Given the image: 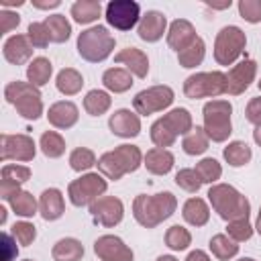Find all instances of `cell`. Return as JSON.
<instances>
[{
  "mask_svg": "<svg viewBox=\"0 0 261 261\" xmlns=\"http://www.w3.org/2000/svg\"><path fill=\"white\" fill-rule=\"evenodd\" d=\"M208 198L212 202V208L220 214V218L232 222L249 216V200L239 194L232 186L218 184L208 190Z\"/></svg>",
  "mask_w": 261,
  "mask_h": 261,
  "instance_id": "cell-2",
  "label": "cell"
},
{
  "mask_svg": "<svg viewBox=\"0 0 261 261\" xmlns=\"http://www.w3.org/2000/svg\"><path fill=\"white\" fill-rule=\"evenodd\" d=\"M82 86H84V80H82V75H80L75 69L67 67V69H61V71H59V75H57V90H59L61 94L71 96V94L80 92Z\"/></svg>",
  "mask_w": 261,
  "mask_h": 261,
  "instance_id": "cell-30",
  "label": "cell"
},
{
  "mask_svg": "<svg viewBox=\"0 0 261 261\" xmlns=\"http://www.w3.org/2000/svg\"><path fill=\"white\" fill-rule=\"evenodd\" d=\"M208 216H210V210L206 206V202L202 198H190L186 204H184V218L194 224V226H202L208 222Z\"/></svg>",
  "mask_w": 261,
  "mask_h": 261,
  "instance_id": "cell-25",
  "label": "cell"
},
{
  "mask_svg": "<svg viewBox=\"0 0 261 261\" xmlns=\"http://www.w3.org/2000/svg\"><path fill=\"white\" fill-rule=\"evenodd\" d=\"M196 171H198V175L202 177L204 184L216 181V179L220 177V173H222L220 163H218L216 159H202V161L196 165Z\"/></svg>",
  "mask_w": 261,
  "mask_h": 261,
  "instance_id": "cell-40",
  "label": "cell"
},
{
  "mask_svg": "<svg viewBox=\"0 0 261 261\" xmlns=\"http://www.w3.org/2000/svg\"><path fill=\"white\" fill-rule=\"evenodd\" d=\"M141 165V151L135 145H120L98 159L100 171L110 179H120L124 173L135 171Z\"/></svg>",
  "mask_w": 261,
  "mask_h": 261,
  "instance_id": "cell-4",
  "label": "cell"
},
{
  "mask_svg": "<svg viewBox=\"0 0 261 261\" xmlns=\"http://www.w3.org/2000/svg\"><path fill=\"white\" fill-rule=\"evenodd\" d=\"M181 147H184V151L188 155H200V153H204L208 149V135H206V130L200 128V126L192 128V133L186 135Z\"/></svg>",
  "mask_w": 261,
  "mask_h": 261,
  "instance_id": "cell-31",
  "label": "cell"
},
{
  "mask_svg": "<svg viewBox=\"0 0 261 261\" xmlns=\"http://www.w3.org/2000/svg\"><path fill=\"white\" fill-rule=\"evenodd\" d=\"M100 12H102V6L96 0H80L71 6V16L80 24H88V22L96 20L100 16Z\"/></svg>",
  "mask_w": 261,
  "mask_h": 261,
  "instance_id": "cell-27",
  "label": "cell"
},
{
  "mask_svg": "<svg viewBox=\"0 0 261 261\" xmlns=\"http://www.w3.org/2000/svg\"><path fill=\"white\" fill-rule=\"evenodd\" d=\"M245 33L239 27H224L218 37H216V45H214V57L220 65H230L245 49Z\"/></svg>",
  "mask_w": 261,
  "mask_h": 261,
  "instance_id": "cell-8",
  "label": "cell"
},
{
  "mask_svg": "<svg viewBox=\"0 0 261 261\" xmlns=\"http://www.w3.org/2000/svg\"><path fill=\"white\" fill-rule=\"evenodd\" d=\"M84 108L92 116H100V114H104L110 108V96L106 92H102V90H92L84 98Z\"/></svg>",
  "mask_w": 261,
  "mask_h": 261,
  "instance_id": "cell-33",
  "label": "cell"
},
{
  "mask_svg": "<svg viewBox=\"0 0 261 261\" xmlns=\"http://www.w3.org/2000/svg\"><path fill=\"white\" fill-rule=\"evenodd\" d=\"M31 177V169L22 165H4L2 167V179H10L14 184H22Z\"/></svg>",
  "mask_w": 261,
  "mask_h": 261,
  "instance_id": "cell-46",
  "label": "cell"
},
{
  "mask_svg": "<svg viewBox=\"0 0 261 261\" xmlns=\"http://www.w3.org/2000/svg\"><path fill=\"white\" fill-rule=\"evenodd\" d=\"M192 130V116L186 108H175L151 126V139L157 147H169L177 135H188Z\"/></svg>",
  "mask_w": 261,
  "mask_h": 261,
  "instance_id": "cell-3",
  "label": "cell"
},
{
  "mask_svg": "<svg viewBox=\"0 0 261 261\" xmlns=\"http://www.w3.org/2000/svg\"><path fill=\"white\" fill-rule=\"evenodd\" d=\"M114 49V37L106 31V27H92L84 31L77 39V53L86 61H102Z\"/></svg>",
  "mask_w": 261,
  "mask_h": 261,
  "instance_id": "cell-5",
  "label": "cell"
},
{
  "mask_svg": "<svg viewBox=\"0 0 261 261\" xmlns=\"http://www.w3.org/2000/svg\"><path fill=\"white\" fill-rule=\"evenodd\" d=\"M226 92V75L220 71L212 73H194L184 84V94L192 100L204 96H218Z\"/></svg>",
  "mask_w": 261,
  "mask_h": 261,
  "instance_id": "cell-9",
  "label": "cell"
},
{
  "mask_svg": "<svg viewBox=\"0 0 261 261\" xmlns=\"http://www.w3.org/2000/svg\"><path fill=\"white\" fill-rule=\"evenodd\" d=\"M29 41H31L33 47H39V49L47 47L49 41H51L47 24L45 22H31V27H29Z\"/></svg>",
  "mask_w": 261,
  "mask_h": 261,
  "instance_id": "cell-42",
  "label": "cell"
},
{
  "mask_svg": "<svg viewBox=\"0 0 261 261\" xmlns=\"http://www.w3.org/2000/svg\"><path fill=\"white\" fill-rule=\"evenodd\" d=\"M84 255V247L75 239H61L53 247V259L55 261H80Z\"/></svg>",
  "mask_w": 261,
  "mask_h": 261,
  "instance_id": "cell-26",
  "label": "cell"
},
{
  "mask_svg": "<svg viewBox=\"0 0 261 261\" xmlns=\"http://www.w3.org/2000/svg\"><path fill=\"white\" fill-rule=\"evenodd\" d=\"M116 63H124L137 77H145L147 71H149V59L147 55L141 51V49H135V47H126L122 49L116 57H114Z\"/></svg>",
  "mask_w": 261,
  "mask_h": 261,
  "instance_id": "cell-21",
  "label": "cell"
},
{
  "mask_svg": "<svg viewBox=\"0 0 261 261\" xmlns=\"http://www.w3.org/2000/svg\"><path fill=\"white\" fill-rule=\"evenodd\" d=\"M177 59H179V65H184V67H196V65H200L202 59H204V41L198 37L188 49H184V51L177 53Z\"/></svg>",
  "mask_w": 261,
  "mask_h": 261,
  "instance_id": "cell-36",
  "label": "cell"
},
{
  "mask_svg": "<svg viewBox=\"0 0 261 261\" xmlns=\"http://www.w3.org/2000/svg\"><path fill=\"white\" fill-rule=\"evenodd\" d=\"M39 208H41V216L45 220H57L63 214V196H61V192L55 190V188L45 190L41 194Z\"/></svg>",
  "mask_w": 261,
  "mask_h": 261,
  "instance_id": "cell-23",
  "label": "cell"
},
{
  "mask_svg": "<svg viewBox=\"0 0 261 261\" xmlns=\"http://www.w3.org/2000/svg\"><path fill=\"white\" fill-rule=\"evenodd\" d=\"M157 261H177L175 257H171V255H163V257H159Z\"/></svg>",
  "mask_w": 261,
  "mask_h": 261,
  "instance_id": "cell-55",
  "label": "cell"
},
{
  "mask_svg": "<svg viewBox=\"0 0 261 261\" xmlns=\"http://www.w3.org/2000/svg\"><path fill=\"white\" fill-rule=\"evenodd\" d=\"M104 86L110 90V92H126L130 86H133V77L126 69H120V67H112L108 71H104V77H102Z\"/></svg>",
  "mask_w": 261,
  "mask_h": 261,
  "instance_id": "cell-28",
  "label": "cell"
},
{
  "mask_svg": "<svg viewBox=\"0 0 261 261\" xmlns=\"http://www.w3.org/2000/svg\"><path fill=\"white\" fill-rule=\"evenodd\" d=\"M18 22H20L18 14H14V12H8V10H4V12L0 14V33H8L10 29L18 27Z\"/></svg>",
  "mask_w": 261,
  "mask_h": 261,
  "instance_id": "cell-49",
  "label": "cell"
},
{
  "mask_svg": "<svg viewBox=\"0 0 261 261\" xmlns=\"http://www.w3.org/2000/svg\"><path fill=\"white\" fill-rule=\"evenodd\" d=\"M139 4L133 0H112L106 6V20L118 31H128L139 20Z\"/></svg>",
  "mask_w": 261,
  "mask_h": 261,
  "instance_id": "cell-12",
  "label": "cell"
},
{
  "mask_svg": "<svg viewBox=\"0 0 261 261\" xmlns=\"http://www.w3.org/2000/svg\"><path fill=\"white\" fill-rule=\"evenodd\" d=\"M110 128L114 135L118 137H124V139H130V137H137L139 130H141V122H139V116L133 114L130 110H116L112 116H110Z\"/></svg>",
  "mask_w": 261,
  "mask_h": 261,
  "instance_id": "cell-18",
  "label": "cell"
},
{
  "mask_svg": "<svg viewBox=\"0 0 261 261\" xmlns=\"http://www.w3.org/2000/svg\"><path fill=\"white\" fill-rule=\"evenodd\" d=\"M0 4H2V6H14V4H16V6H20V4H22V0H18V2H14V0H0Z\"/></svg>",
  "mask_w": 261,
  "mask_h": 261,
  "instance_id": "cell-53",
  "label": "cell"
},
{
  "mask_svg": "<svg viewBox=\"0 0 261 261\" xmlns=\"http://www.w3.org/2000/svg\"><path fill=\"white\" fill-rule=\"evenodd\" d=\"M96 163V157H94V153L90 151V149H75L71 155H69V165H71V169H75V171H84V169H90L92 165Z\"/></svg>",
  "mask_w": 261,
  "mask_h": 261,
  "instance_id": "cell-43",
  "label": "cell"
},
{
  "mask_svg": "<svg viewBox=\"0 0 261 261\" xmlns=\"http://www.w3.org/2000/svg\"><path fill=\"white\" fill-rule=\"evenodd\" d=\"M228 234H230V239L232 241H247L251 234H253V226L249 224V220L247 218H241V220H232V222H228Z\"/></svg>",
  "mask_w": 261,
  "mask_h": 261,
  "instance_id": "cell-44",
  "label": "cell"
},
{
  "mask_svg": "<svg viewBox=\"0 0 261 261\" xmlns=\"http://www.w3.org/2000/svg\"><path fill=\"white\" fill-rule=\"evenodd\" d=\"M12 234H14V239H18L20 245H31L35 241L37 230H35V226L31 222H16L12 226Z\"/></svg>",
  "mask_w": 261,
  "mask_h": 261,
  "instance_id": "cell-47",
  "label": "cell"
},
{
  "mask_svg": "<svg viewBox=\"0 0 261 261\" xmlns=\"http://www.w3.org/2000/svg\"><path fill=\"white\" fill-rule=\"evenodd\" d=\"M41 149L47 157H59L65 151V141L57 133L49 130V133H43V137H41Z\"/></svg>",
  "mask_w": 261,
  "mask_h": 261,
  "instance_id": "cell-37",
  "label": "cell"
},
{
  "mask_svg": "<svg viewBox=\"0 0 261 261\" xmlns=\"http://www.w3.org/2000/svg\"><path fill=\"white\" fill-rule=\"evenodd\" d=\"M33 4L37 8H55V6H59V0H51V2H37V0H33Z\"/></svg>",
  "mask_w": 261,
  "mask_h": 261,
  "instance_id": "cell-52",
  "label": "cell"
},
{
  "mask_svg": "<svg viewBox=\"0 0 261 261\" xmlns=\"http://www.w3.org/2000/svg\"><path fill=\"white\" fill-rule=\"evenodd\" d=\"M33 55V45L29 41L27 35H14L10 37L6 43H4V57L10 61V63H24L29 57Z\"/></svg>",
  "mask_w": 261,
  "mask_h": 261,
  "instance_id": "cell-20",
  "label": "cell"
},
{
  "mask_svg": "<svg viewBox=\"0 0 261 261\" xmlns=\"http://www.w3.org/2000/svg\"><path fill=\"white\" fill-rule=\"evenodd\" d=\"M230 112H232V106L226 100H212L204 106V130L208 139L216 143L228 139V135L232 133Z\"/></svg>",
  "mask_w": 261,
  "mask_h": 261,
  "instance_id": "cell-7",
  "label": "cell"
},
{
  "mask_svg": "<svg viewBox=\"0 0 261 261\" xmlns=\"http://www.w3.org/2000/svg\"><path fill=\"white\" fill-rule=\"evenodd\" d=\"M186 261H210V257H208L204 251H192Z\"/></svg>",
  "mask_w": 261,
  "mask_h": 261,
  "instance_id": "cell-51",
  "label": "cell"
},
{
  "mask_svg": "<svg viewBox=\"0 0 261 261\" xmlns=\"http://www.w3.org/2000/svg\"><path fill=\"white\" fill-rule=\"evenodd\" d=\"M171 102H173V90L169 86H153L149 90L139 92L133 100V106L139 114H151L167 108Z\"/></svg>",
  "mask_w": 261,
  "mask_h": 261,
  "instance_id": "cell-11",
  "label": "cell"
},
{
  "mask_svg": "<svg viewBox=\"0 0 261 261\" xmlns=\"http://www.w3.org/2000/svg\"><path fill=\"white\" fill-rule=\"evenodd\" d=\"M2 161L6 159H18V161H31L35 157V143L27 135H2Z\"/></svg>",
  "mask_w": 261,
  "mask_h": 261,
  "instance_id": "cell-14",
  "label": "cell"
},
{
  "mask_svg": "<svg viewBox=\"0 0 261 261\" xmlns=\"http://www.w3.org/2000/svg\"><path fill=\"white\" fill-rule=\"evenodd\" d=\"M175 198L173 194L169 192H163V194H155V196H137L135 198V204H133V212H135V218L139 220V224L147 226V228H153L157 226L159 222H163L165 218H169L175 210Z\"/></svg>",
  "mask_w": 261,
  "mask_h": 261,
  "instance_id": "cell-1",
  "label": "cell"
},
{
  "mask_svg": "<svg viewBox=\"0 0 261 261\" xmlns=\"http://www.w3.org/2000/svg\"><path fill=\"white\" fill-rule=\"evenodd\" d=\"M104 192H106V181L98 173L82 175L80 179L69 184V200L73 206H86Z\"/></svg>",
  "mask_w": 261,
  "mask_h": 261,
  "instance_id": "cell-10",
  "label": "cell"
},
{
  "mask_svg": "<svg viewBox=\"0 0 261 261\" xmlns=\"http://www.w3.org/2000/svg\"><path fill=\"white\" fill-rule=\"evenodd\" d=\"M165 24H167V20H165V16L161 12L149 10L139 22V37L143 41H147V43H155V41H159L163 37Z\"/></svg>",
  "mask_w": 261,
  "mask_h": 261,
  "instance_id": "cell-19",
  "label": "cell"
},
{
  "mask_svg": "<svg viewBox=\"0 0 261 261\" xmlns=\"http://www.w3.org/2000/svg\"><path fill=\"white\" fill-rule=\"evenodd\" d=\"M247 118L253 124L261 126V98H253L249 102V106H247Z\"/></svg>",
  "mask_w": 261,
  "mask_h": 261,
  "instance_id": "cell-50",
  "label": "cell"
},
{
  "mask_svg": "<svg viewBox=\"0 0 261 261\" xmlns=\"http://www.w3.org/2000/svg\"><path fill=\"white\" fill-rule=\"evenodd\" d=\"M241 261H255V259H249V257H245V259H241Z\"/></svg>",
  "mask_w": 261,
  "mask_h": 261,
  "instance_id": "cell-58",
  "label": "cell"
},
{
  "mask_svg": "<svg viewBox=\"0 0 261 261\" xmlns=\"http://www.w3.org/2000/svg\"><path fill=\"white\" fill-rule=\"evenodd\" d=\"M255 61H251V59H243L239 65H234L230 71H228V75H226V92L228 94H241V92H245L247 88H249V84L253 82V77H255Z\"/></svg>",
  "mask_w": 261,
  "mask_h": 261,
  "instance_id": "cell-16",
  "label": "cell"
},
{
  "mask_svg": "<svg viewBox=\"0 0 261 261\" xmlns=\"http://www.w3.org/2000/svg\"><path fill=\"white\" fill-rule=\"evenodd\" d=\"M259 90H261V82H259Z\"/></svg>",
  "mask_w": 261,
  "mask_h": 261,
  "instance_id": "cell-59",
  "label": "cell"
},
{
  "mask_svg": "<svg viewBox=\"0 0 261 261\" xmlns=\"http://www.w3.org/2000/svg\"><path fill=\"white\" fill-rule=\"evenodd\" d=\"M94 251L102 261H133V251L112 234L100 237L94 245Z\"/></svg>",
  "mask_w": 261,
  "mask_h": 261,
  "instance_id": "cell-15",
  "label": "cell"
},
{
  "mask_svg": "<svg viewBox=\"0 0 261 261\" xmlns=\"http://www.w3.org/2000/svg\"><path fill=\"white\" fill-rule=\"evenodd\" d=\"M210 251L218 259H230L239 253V245H237V241L228 239L226 234H216L210 241Z\"/></svg>",
  "mask_w": 261,
  "mask_h": 261,
  "instance_id": "cell-34",
  "label": "cell"
},
{
  "mask_svg": "<svg viewBox=\"0 0 261 261\" xmlns=\"http://www.w3.org/2000/svg\"><path fill=\"white\" fill-rule=\"evenodd\" d=\"M49 75H51V61L45 59V57H37L33 59V63L29 65L27 69V77L31 80L33 86H43L49 82Z\"/></svg>",
  "mask_w": 261,
  "mask_h": 261,
  "instance_id": "cell-32",
  "label": "cell"
},
{
  "mask_svg": "<svg viewBox=\"0 0 261 261\" xmlns=\"http://www.w3.org/2000/svg\"><path fill=\"white\" fill-rule=\"evenodd\" d=\"M253 137H255V141H257V143L261 145V126H257V128H255V133H253Z\"/></svg>",
  "mask_w": 261,
  "mask_h": 261,
  "instance_id": "cell-54",
  "label": "cell"
},
{
  "mask_svg": "<svg viewBox=\"0 0 261 261\" xmlns=\"http://www.w3.org/2000/svg\"><path fill=\"white\" fill-rule=\"evenodd\" d=\"M190 241H192L190 232H188L184 226H179V224L171 226V228L167 230V234H165V243H167V247L173 249V251H181V249H186V247L190 245Z\"/></svg>",
  "mask_w": 261,
  "mask_h": 261,
  "instance_id": "cell-38",
  "label": "cell"
},
{
  "mask_svg": "<svg viewBox=\"0 0 261 261\" xmlns=\"http://www.w3.org/2000/svg\"><path fill=\"white\" fill-rule=\"evenodd\" d=\"M12 208L16 214L20 216H33L37 212V204H35V198L29 194V192H18L12 200H10Z\"/></svg>",
  "mask_w": 261,
  "mask_h": 261,
  "instance_id": "cell-39",
  "label": "cell"
},
{
  "mask_svg": "<svg viewBox=\"0 0 261 261\" xmlns=\"http://www.w3.org/2000/svg\"><path fill=\"white\" fill-rule=\"evenodd\" d=\"M196 39H198L196 37V31H194V27L188 20H181L179 18V20H173L171 22L169 33H167V43H169L171 49H175L179 53V51L188 49Z\"/></svg>",
  "mask_w": 261,
  "mask_h": 261,
  "instance_id": "cell-17",
  "label": "cell"
},
{
  "mask_svg": "<svg viewBox=\"0 0 261 261\" xmlns=\"http://www.w3.org/2000/svg\"><path fill=\"white\" fill-rule=\"evenodd\" d=\"M175 184H177L179 188H184L186 192H198L204 181H202V177L198 175L196 169H181V171H177V175H175Z\"/></svg>",
  "mask_w": 261,
  "mask_h": 261,
  "instance_id": "cell-41",
  "label": "cell"
},
{
  "mask_svg": "<svg viewBox=\"0 0 261 261\" xmlns=\"http://www.w3.org/2000/svg\"><path fill=\"white\" fill-rule=\"evenodd\" d=\"M43 22H45V24H47V29H49L51 41H55V43H63V41H67V39H69L71 27H69V22L65 20V16H63V14H51V16H47Z\"/></svg>",
  "mask_w": 261,
  "mask_h": 261,
  "instance_id": "cell-29",
  "label": "cell"
},
{
  "mask_svg": "<svg viewBox=\"0 0 261 261\" xmlns=\"http://www.w3.org/2000/svg\"><path fill=\"white\" fill-rule=\"evenodd\" d=\"M239 12L245 20L259 22L261 20V0H241L239 2Z\"/></svg>",
  "mask_w": 261,
  "mask_h": 261,
  "instance_id": "cell-45",
  "label": "cell"
},
{
  "mask_svg": "<svg viewBox=\"0 0 261 261\" xmlns=\"http://www.w3.org/2000/svg\"><path fill=\"white\" fill-rule=\"evenodd\" d=\"M224 159L232 165V167H241L251 159V149L247 143L243 141H232L226 149H224Z\"/></svg>",
  "mask_w": 261,
  "mask_h": 261,
  "instance_id": "cell-35",
  "label": "cell"
},
{
  "mask_svg": "<svg viewBox=\"0 0 261 261\" xmlns=\"http://www.w3.org/2000/svg\"><path fill=\"white\" fill-rule=\"evenodd\" d=\"M145 165L151 173H157V175H163L167 173L171 167H173V155L167 151V149H161V147H155L151 151H147L145 155Z\"/></svg>",
  "mask_w": 261,
  "mask_h": 261,
  "instance_id": "cell-24",
  "label": "cell"
},
{
  "mask_svg": "<svg viewBox=\"0 0 261 261\" xmlns=\"http://www.w3.org/2000/svg\"><path fill=\"white\" fill-rule=\"evenodd\" d=\"M27 261H33V259H27Z\"/></svg>",
  "mask_w": 261,
  "mask_h": 261,
  "instance_id": "cell-60",
  "label": "cell"
},
{
  "mask_svg": "<svg viewBox=\"0 0 261 261\" xmlns=\"http://www.w3.org/2000/svg\"><path fill=\"white\" fill-rule=\"evenodd\" d=\"M4 96L10 104L16 106V110L24 116V118H39L43 112V104H41V94L37 90V86L33 84H24V82H12L6 86Z\"/></svg>",
  "mask_w": 261,
  "mask_h": 261,
  "instance_id": "cell-6",
  "label": "cell"
},
{
  "mask_svg": "<svg viewBox=\"0 0 261 261\" xmlns=\"http://www.w3.org/2000/svg\"><path fill=\"white\" fill-rule=\"evenodd\" d=\"M90 214H92L96 224L110 228L122 220V202L118 198H112V196L98 198L90 204Z\"/></svg>",
  "mask_w": 261,
  "mask_h": 261,
  "instance_id": "cell-13",
  "label": "cell"
},
{
  "mask_svg": "<svg viewBox=\"0 0 261 261\" xmlns=\"http://www.w3.org/2000/svg\"><path fill=\"white\" fill-rule=\"evenodd\" d=\"M257 232L261 234V212H259V218H257Z\"/></svg>",
  "mask_w": 261,
  "mask_h": 261,
  "instance_id": "cell-57",
  "label": "cell"
},
{
  "mask_svg": "<svg viewBox=\"0 0 261 261\" xmlns=\"http://www.w3.org/2000/svg\"><path fill=\"white\" fill-rule=\"evenodd\" d=\"M47 118L57 128H69L77 122V108L73 102H57L49 108Z\"/></svg>",
  "mask_w": 261,
  "mask_h": 261,
  "instance_id": "cell-22",
  "label": "cell"
},
{
  "mask_svg": "<svg viewBox=\"0 0 261 261\" xmlns=\"http://www.w3.org/2000/svg\"><path fill=\"white\" fill-rule=\"evenodd\" d=\"M2 249H4L2 261H12L16 257V253H18V249H16V245H14V241H12V237L8 232H2Z\"/></svg>",
  "mask_w": 261,
  "mask_h": 261,
  "instance_id": "cell-48",
  "label": "cell"
},
{
  "mask_svg": "<svg viewBox=\"0 0 261 261\" xmlns=\"http://www.w3.org/2000/svg\"><path fill=\"white\" fill-rule=\"evenodd\" d=\"M4 220H6V210L0 208V222H4Z\"/></svg>",
  "mask_w": 261,
  "mask_h": 261,
  "instance_id": "cell-56",
  "label": "cell"
}]
</instances>
